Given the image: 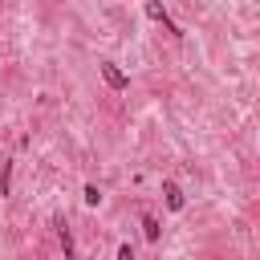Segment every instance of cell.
I'll return each instance as SVG.
<instances>
[{
    "label": "cell",
    "mask_w": 260,
    "mask_h": 260,
    "mask_svg": "<svg viewBox=\"0 0 260 260\" xmlns=\"http://www.w3.org/2000/svg\"><path fill=\"white\" fill-rule=\"evenodd\" d=\"M142 236H146V244H158V236H162V228L150 211H142Z\"/></svg>",
    "instance_id": "5b68a950"
},
{
    "label": "cell",
    "mask_w": 260,
    "mask_h": 260,
    "mask_svg": "<svg viewBox=\"0 0 260 260\" xmlns=\"http://www.w3.org/2000/svg\"><path fill=\"white\" fill-rule=\"evenodd\" d=\"M81 199H85V207H102V187H98V183H85Z\"/></svg>",
    "instance_id": "52a82bcc"
},
{
    "label": "cell",
    "mask_w": 260,
    "mask_h": 260,
    "mask_svg": "<svg viewBox=\"0 0 260 260\" xmlns=\"http://www.w3.org/2000/svg\"><path fill=\"white\" fill-rule=\"evenodd\" d=\"M118 260H134V244H118Z\"/></svg>",
    "instance_id": "ba28073f"
},
{
    "label": "cell",
    "mask_w": 260,
    "mask_h": 260,
    "mask_svg": "<svg viewBox=\"0 0 260 260\" xmlns=\"http://www.w3.org/2000/svg\"><path fill=\"white\" fill-rule=\"evenodd\" d=\"M162 195H167V211H183L187 207V195L175 179H162Z\"/></svg>",
    "instance_id": "277c9868"
},
{
    "label": "cell",
    "mask_w": 260,
    "mask_h": 260,
    "mask_svg": "<svg viewBox=\"0 0 260 260\" xmlns=\"http://www.w3.org/2000/svg\"><path fill=\"white\" fill-rule=\"evenodd\" d=\"M53 228H57V244H61L65 260H77V240H73V228H69V219H65V215H57V219H53Z\"/></svg>",
    "instance_id": "7a4b0ae2"
},
{
    "label": "cell",
    "mask_w": 260,
    "mask_h": 260,
    "mask_svg": "<svg viewBox=\"0 0 260 260\" xmlns=\"http://www.w3.org/2000/svg\"><path fill=\"white\" fill-rule=\"evenodd\" d=\"M12 171H16V162L4 158L0 162V195H12Z\"/></svg>",
    "instance_id": "8992f818"
},
{
    "label": "cell",
    "mask_w": 260,
    "mask_h": 260,
    "mask_svg": "<svg viewBox=\"0 0 260 260\" xmlns=\"http://www.w3.org/2000/svg\"><path fill=\"white\" fill-rule=\"evenodd\" d=\"M146 16H150V20H158V24H162V28H167V32L175 37V41L183 37V28H179V24L171 20V12H167V8L158 4V0H146Z\"/></svg>",
    "instance_id": "3957f363"
},
{
    "label": "cell",
    "mask_w": 260,
    "mask_h": 260,
    "mask_svg": "<svg viewBox=\"0 0 260 260\" xmlns=\"http://www.w3.org/2000/svg\"><path fill=\"white\" fill-rule=\"evenodd\" d=\"M98 73H102V81L110 85V89H130V73H122L118 69V61H98Z\"/></svg>",
    "instance_id": "6da1fadb"
}]
</instances>
